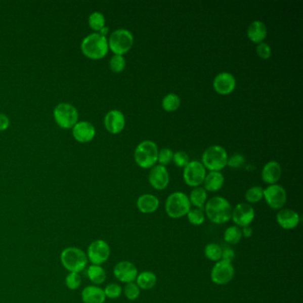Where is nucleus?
I'll list each match as a JSON object with an SVG mask.
<instances>
[{
  "label": "nucleus",
  "instance_id": "obj_30",
  "mask_svg": "<svg viewBox=\"0 0 303 303\" xmlns=\"http://www.w3.org/2000/svg\"><path fill=\"white\" fill-rule=\"evenodd\" d=\"M180 105H181V99L178 95L175 94L165 95L162 101V107L167 112L176 111L179 109Z\"/></svg>",
  "mask_w": 303,
  "mask_h": 303
},
{
  "label": "nucleus",
  "instance_id": "obj_4",
  "mask_svg": "<svg viewBox=\"0 0 303 303\" xmlns=\"http://www.w3.org/2000/svg\"><path fill=\"white\" fill-rule=\"evenodd\" d=\"M165 212L172 219H180L187 215L191 209L190 198L183 192L171 194L165 201Z\"/></svg>",
  "mask_w": 303,
  "mask_h": 303
},
{
  "label": "nucleus",
  "instance_id": "obj_6",
  "mask_svg": "<svg viewBox=\"0 0 303 303\" xmlns=\"http://www.w3.org/2000/svg\"><path fill=\"white\" fill-rule=\"evenodd\" d=\"M158 149L156 143L151 141H144L136 147L135 160L140 167L149 169L155 166L157 162Z\"/></svg>",
  "mask_w": 303,
  "mask_h": 303
},
{
  "label": "nucleus",
  "instance_id": "obj_14",
  "mask_svg": "<svg viewBox=\"0 0 303 303\" xmlns=\"http://www.w3.org/2000/svg\"><path fill=\"white\" fill-rule=\"evenodd\" d=\"M113 274L118 281L128 284L136 281L139 273L134 263L128 261H122L117 263L114 267Z\"/></svg>",
  "mask_w": 303,
  "mask_h": 303
},
{
  "label": "nucleus",
  "instance_id": "obj_41",
  "mask_svg": "<svg viewBox=\"0 0 303 303\" xmlns=\"http://www.w3.org/2000/svg\"><path fill=\"white\" fill-rule=\"evenodd\" d=\"M256 52H257L258 56L262 59H264V60L271 58V54H272L271 47L267 43H264V42L258 44L257 48H256Z\"/></svg>",
  "mask_w": 303,
  "mask_h": 303
},
{
  "label": "nucleus",
  "instance_id": "obj_27",
  "mask_svg": "<svg viewBox=\"0 0 303 303\" xmlns=\"http://www.w3.org/2000/svg\"><path fill=\"white\" fill-rule=\"evenodd\" d=\"M157 276L152 271H143L136 278V285L143 290H151L157 284Z\"/></svg>",
  "mask_w": 303,
  "mask_h": 303
},
{
  "label": "nucleus",
  "instance_id": "obj_42",
  "mask_svg": "<svg viewBox=\"0 0 303 303\" xmlns=\"http://www.w3.org/2000/svg\"><path fill=\"white\" fill-rule=\"evenodd\" d=\"M245 162V158L241 154H234L232 157L228 158V163L227 165L230 167L239 168L244 165Z\"/></svg>",
  "mask_w": 303,
  "mask_h": 303
},
{
  "label": "nucleus",
  "instance_id": "obj_23",
  "mask_svg": "<svg viewBox=\"0 0 303 303\" xmlns=\"http://www.w3.org/2000/svg\"><path fill=\"white\" fill-rule=\"evenodd\" d=\"M267 34H268V30H267L266 25L259 21L252 22L247 29V37L250 40L256 44H259L263 42V40L266 38Z\"/></svg>",
  "mask_w": 303,
  "mask_h": 303
},
{
  "label": "nucleus",
  "instance_id": "obj_13",
  "mask_svg": "<svg viewBox=\"0 0 303 303\" xmlns=\"http://www.w3.org/2000/svg\"><path fill=\"white\" fill-rule=\"evenodd\" d=\"M255 217V212L252 208V206L249 204L241 203L236 205L232 209V214L231 219L233 221L236 226L244 227L250 226L252 221Z\"/></svg>",
  "mask_w": 303,
  "mask_h": 303
},
{
  "label": "nucleus",
  "instance_id": "obj_45",
  "mask_svg": "<svg viewBox=\"0 0 303 303\" xmlns=\"http://www.w3.org/2000/svg\"><path fill=\"white\" fill-rule=\"evenodd\" d=\"M108 32H109V27H106V26H105L103 29H101V31L99 32V34H101L103 37H106Z\"/></svg>",
  "mask_w": 303,
  "mask_h": 303
},
{
  "label": "nucleus",
  "instance_id": "obj_40",
  "mask_svg": "<svg viewBox=\"0 0 303 303\" xmlns=\"http://www.w3.org/2000/svg\"><path fill=\"white\" fill-rule=\"evenodd\" d=\"M221 247H222V259L221 261L232 263L236 258V253L232 247L230 245H223Z\"/></svg>",
  "mask_w": 303,
  "mask_h": 303
},
{
  "label": "nucleus",
  "instance_id": "obj_28",
  "mask_svg": "<svg viewBox=\"0 0 303 303\" xmlns=\"http://www.w3.org/2000/svg\"><path fill=\"white\" fill-rule=\"evenodd\" d=\"M242 230L238 226H230L225 230L224 233V240L228 245H237L241 241Z\"/></svg>",
  "mask_w": 303,
  "mask_h": 303
},
{
  "label": "nucleus",
  "instance_id": "obj_44",
  "mask_svg": "<svg viewBox=\"0 0 303 303\" xmlns=\"http://www.w3.org/2000/svg\"><path fill=\"white\" fill-rule=\"evenodd\" d=\"M242 230V236L245 238H251L252 236V229L250 226L244 227Z\"/></svg>",
  "mask_w": 303,
  "mask_h": 303
},
{
  "label": "nucleus",
  "instance_id": "obj_19",
  "mask_svg": "<svg viewBox=\"0 0 303 303\" xmlns=\"http://www.w3.org/2000/svg\"><path fill=\"white\" fill-rule=\"evenodd\" d=\"M299 215L292 209H282L277 214L278 225L284 230H290L295 229L299 225Z\"/></svg>",
  "mask_w": 303,
  "mask_h": 303
},
{
  "label": "nucleus",
  "instance_id": "obj_33",
  "mask_svg": "<svg viewBox=\"0 0 303 303\" xmlns=\"http://www.w3.org/2000/svg\"><path fill=\"white\" fill-rule=\"evenodd\" d=\"M187 217L194 226H200L205 222V213L201 209H190V212L187 213Z\"/></svg>",
  "mask_w": 303,
  "mask_h": 303
},
{
  "label": "nucleus",
  "instance_id": "obj_15",
  "mask_svg": "<svg viewBox=\"0 0 303 303\" xmlns=\"http://www.w3.org/2000/svg\"><path fill=\"white\" fill-rule=\"evenodd\" d=\"M149 182L155 190H164L170 182V176L167 169L160 164L153 166L150 169L149 174Z\"/></svg>",
  "mask_w": 303,
  "mask_h": 303
},
{
  "label": "nucleus",
  "instance_id": "obj_11",
  "mask_svg": "<svg viewBox=\"0 0 303 303\" xmlns=\"http://www.w3.org/2000/svg\"><path fill=\"white\" fill-rule=\"evenodd\" d=\"M263 197L268 205L274 210H280L287 200L286 191L283 187L273 184L263 190Z\"/></svg>",
  "mask_w": 303,
  "mask_h": 303
},
{
  "label": "nucleus",
  "instance_id": "obj_26",
  "mask_svg": "<svg viewBox=\"0 0 303 303\" xmlns=\"http://www.w3.org/2000/svg\"><path fill=\"white\" fill-rule=\"evenodd\" d=\"M190 202L196 208L204 210L207 202V192L202 187H197L190 192Z\"/></svg>",
  "mask_w": 303,
  "mask_h": 303
},
{
  "label": "nucleus",
  "instance_id": "obj_12",
  "mask_svg": "<svg viewBox=\"0 0 303 303\" xmlns=\"http://www.w3.org/2000/svg\"><path fill=\"white\" fill-rule=\"evenodd\" d=\"M235 269L232 263L220 261L212 267L211 279L215 285H224L229 284L234 278Z\"/></svg>",
  "mask_w": 303,
  "mask_h": 303
},
{
  "label": "nucleus",
  "instance_id": "obj_36",
  "mask_svg": "<svg viewBox=\"0 0 303 303\" xmlns=\"http://www.w3.org/2000/svg\"><path fill=\"white\" fill-rule=\"evenodd\" d=\"M124 294L129 300H136V299L139 298L140 292H141V289L139 288V286L136 285V283L132 282V283H128L125 285L124 287Z\"/></svg>",
  "mask_w": 303,
  "mask_h": 303
},
{
  "label": "nucleus",
  "instance_id": "obj_29",
  "mask_svg": "<svg viewBox=\"0 0 303 303\" xmlns=\"http://www.w3.org/2000/svg\"><path fill=\"white\" fill-rule=\"evenodd\" d=\"M105 17L101 12L92 13L88 18V24L93 30L99 33L105 27Z\"/></svg>",
  "mask_w": 303,
  "mask_h": 303
},
{
  "label": "nucleus",
  "instance_id": "obj_35",
  "mask_svg": "<svg viewBox=\"0 0 303 303\" xmlns=\"http://www.w3.org/2000/svg\"><path fill=\"white\" fill-rule=\"evenodd\" d=\"M125 59L123 55H115L111 57L110 61V70L115 73H120L125 68Z\"/></svg>",
  "mask_w": 303,
  "mask_h": 303
},
{
  "label": "nucleus",
  "instance_id": "obj_43",
  "mask_svg": "<svg viewBox=\"0 0 303 303\" xmlns=\"http://www.w3.org/2000/svg\"><path fill=\"white\" fill-rule=\"evenodd\" d=\"M10 125V120L7 115L0 113V132L6 131Z\"/></svg>",
  "mask_w": 303,
  "mask_h": 303
},
{
  "label": "nucleus",
  "instance_id": "obj_17",
  "mask_svg": "<svg viewBox=\"0 0 303 303\" xmlns=\"http://www.w3.org/2000/svg\"><path fill=\"white\" fill-rule=\"evenodd\" d=\"M236 78L229 72L218 74L213 80V88L219 95H230L236 88Z\"/></svg>",
  "mask_w": 303,
  "mask_h": 303
},
{
  "label": "nucleus",
  "instance_id": "obj_21",
  "mask_svg": "<svg viewBox=\"0 0 303 303\" xmlns=\"http://www.w3.org/2000/svg\"><path fill=\"white\" fill-rule=\"evenodd\" d=\"M106 299L103 289L98 285H88L81 292V299L84 303H104Z\"/></svg>",
  "mask_w": 303,
  "mask_h": 303
},
{
  "label": "nucleus",
  "instance_id": "obj_38",
  "mask_svg": "<svg viewBox=\"0 0 303 303\" xmlns=\"http://www.w3.org/2000/svg\"><path fill=\"white\" fill-rule=\"evenodd\" d=\"M172 156H174V152L172 150L167 149V148H164L163 150H161L160 151H158V156H157V162L159 163L160 165L165 166L167 164H170L172 161Z\"/></svg>",
  "mask_w": 303,
  "mask_h": 303
},
{
  "label": "nucleus",
  "instance_id": "obj_9",
  "mask_svg": "<svg viewBox=\"0 0 303 303\" xmlns=\"http://www.w3.org/2000/svg\"><path fill=\"white\" fill-rule=\"evenodd\" d=\"M88 262L93 265H102L106 263L110 256V247L109 244L103 239H96L88 245L86 251Z\"/></svg>",
  "mask_w": 303,
  "mask_h": 303
},
{
  "label": "nucleus",
  "instance_id": "obj_20",
  "mask_svg": "<svg viewBox=\"0 0 303 303\" xmlns=\"http://www.w3.org/2000/svg\"><path fill=\"white\" fill-rule=\"evenodd\" d=\"M282 176L281 165L277 161H271L265 164L262 172V178L264 183L273 185L278 183Z\"/></svg>",
  "mask_w": 303,
  "mask_h": 303
},
{
  "label": "nucleus",
  "instance_id": "obj_1",
  "mask_svg": "<svg viewBox=\"0 0 303 303\" xmlns=\"http://www.w3.org/2000/svg\"><path fill=\"white\" fill-rule=\"evenodd\" d=\"M204 210L209 221L214 224H224L231 220L232 206L224 197H212L206 202Z\"/></svg>",
  "mask_w": 303,
  "mask_h": 303
},
{
  "label": "nucleus",
  "instance_id": "obj_34",
  "mask_svg": "<svg viewBox=\"0 0 303 303\" xmlns=\"http://www.w3.org/2000/svg\"><path fill=\"white\" fill-rule=\"evenodd\" d=\"M81 284H82V278L79 273L69 272V274L66 276L65 285L68 289L75 291L80 287Z\"/></svg>",
  "mask_w": 303,
  "mask_h": 303
},
{
  "label": "nucleus",
  "instance_id": "obj_24",
  "mask_svg": "<svg viewBox=\"0 0 303 303\" xmlns=\"http://www.w3.org/2000/svg\"><path fill=\"white\" fill-rule=\"evenodd\" d=\"M204 186L206 191L216 192L223 188L224 184V176L221 172H210L205 176Z\"/></svg>",
  "mask_w": 303,
  "mask_h": 303
},
{
  "label": "nucleus",
  "instance_id": "obj_22",
  "mask_svg": "<svg viewBox=\"0 0 303 303\" xmlns=\"http://www.w3.org/2000/svg\"><path fill=\"white\" fill-rule=\"evenodd\" d=\"M136 206L140 212L143 213H153L159 207V200L152 194H144L137 199Z\"/></svg>",
  "mask_w": 303,
  "mask_h": 303
},
{
  "label": "nucleus",
  "instance_id": "obj_3",
  "mask_svg": "<svg viewBox=\"0 0 303 303\" xmlns=\"http://www.w3.org/2000/svg\"><path fill=\"white\" fill-rule=\"evenodd\" d=\"M81 51L91 60L104 58L109 51L108 39L99 33H92L82 41Z\"/></svg>",
  "mask_w": 303,
  "mask_h": 303
},
{
  "label": "nucleus",
  "instance_id": "obj_16",
  "mask_svg": "<svg viewBox=\"0 0 303 303\" xmlns=\"http://www.w3.org/2000/svg\"><path fill=\"white\" fill-rule=\"evenodd\" d=\"M104 125L107 131L117 135L124 130L125 126V117L120 110H112L109 111L104 117Z\"/></svg>",
  "mask_w": 303,
  "mask_h": 303
},
{
  "label": "nucleus",
  "instance_id": "obj_10",
  "mask_svg": "<svg viewBox=\"0 0 303 303\" xmlns=\"http://www.w3.org/2000/svg\"><path fill=\"white\" fill-rule=\"evenodd\" d=\"M206 169L199 161H190L184 167L183 178L187 185L190 187L200 186L205 181Z\"/></svg>",
  "mask_w": 303,
  "mask_h": 303
},
{
  "label": "nucleus",
  "instance_id": "obj_39",
  "mask_svg": "<svg viewBox=\"0 0 303 303\" xmlns=\"http://www.w3.org/2000/svg\"><path fill=\"white\" fill-rule=\"evenodd\" d=\"M172 162L179 167H185L190 162V157L189 155L184 151H177L176 153H174Z\"/></svg>",
  "mask_w": 303,
  "mask_h": 303
},
{
  "label": "nucleus",
  "instance_id": "obj_8",
  "mask_svg": "<svg viewBox=\"0 0 303 303\" xmlns=\"http://www.w3.org/2000/svg\"><path fill=\"white\" fill-rule=\"evenodd\" d=\"M54 117L60 127L70 129L73 127L78 121V111L72 104L59 103L54 110Z\"/></svg>",
  "mask_w": 303,
  "mask_h": 303
},
{
  "label": "nucleus",
  "instance_id": "obj_31",
  "mask_svg": "<svg viewBox=\"0 0 303 303\" xmlns=\"http://www.w3.org/2000/svg\"><path fill=\"white\" fill-rule=\"evenodd\" d=\"M205 255L212 262H220L222 259V247L216 243H209L205 246Z\"/></svg>",
  "mask_w": 303,
  "mask_h": 303
},
{
  "label": "nucleus",
  "instance_id": "obj_7",
  "mask_svg": "<svg viewBox=\"0 0 303 303\" xmlns=\"http://www.w3.org/2000/svg\"><path fill=\"white\" fill-rule=\"evenodd\" d=\"M108 44L115 55H123L133 48L134 36L127 29H118L111 33Z\"/></svg>",
  "mask_w": 303,
  "mask_h": 303
},
{
  "label": "nucleus",
  "instance_id": "obj_32",
  "mask_svg": "<svg viewBox=\"0 0 303 303\" xmlns=\"http://www.w3.org/2000/svg\"><path fill=\"white\" fill-rule=\"evenodd\" d=\"M245 199L250 204H256L263 198V189L262 187L254 186L250 188L245 195Z\"/></svg>",
  "mask_w": 303,
  "mask_h": 303
},
{
  "label": "nucleus",
  "instance_id": "obj_5",
  "mask_svg": "<svg viewBox=\"0 0 303 303\" xmlns=\"http://www.w3.org/2000/svg\"><path fill=\"white\" fill-rule=\"evenodd\" d=\"M228 158V153L223 147L213 145L207 148L203 153L202 164L211 172H220L226 166Z\"/></svg>",
  "mask_w": 303,
  "mask_h": 303
},
{
  "label": "nucleus",
  "instance_id": "obj_25",
  "mask_svg": "<svg viewBox=\"0 0 303 303\" xmlns=\"http://www.w3.org/2000/svg\"><path fill=\"white\" fill-rule=\"evenodd\" d=\"M88 279L95 285H103L106 281V271L100 265H90L86 270Z\"/></svg>",
  "mask_w": 303,
  "mask_h": 303
},
{
  "label": "nucleus",
  "instance_id": "obj_37",
  "mask_svg": "<svg viewBox=\"0 0 303 303\" xmlns=\"http://www.w3.org/2000/svg\"><path fill=\"white\" fill-rule=\"evenodd\" d=\"M103 291H104L106 298L115 299L120 297L123 292V289L118 284L111 283V284L106 285V287L103 289Z\"/></svg>",
  "mask_w": 303,
  "mask_h": 303
},
{
  "label": "nucleus",
  "instance_id": "obj_2",
  "mask_svg": "<svg viewBox=\"0 0 303 303\" xmlns=\"http://www.w3.org/2000/svg\"><path fill=\"white\" fill-rule=\"evenodd\" d=\"M62 267L69 272L80 273L88 264V256L84 251L76 246H69L62 250L60 255Z\"/></svg>",
  "mask_w": 303,
  "mask_h": 303
},
{
  "label": "nucleus",
  "instance_id": "obj_18",
  "mask_svg": "<svg viewBox=\"0 0 303 303\" xmlns=\"http://www.w3.org/2000/svg\"><path fill=\"white\" fill-rule=\"evenodd\" d=\"M95 127L94 124L88 121H80L72 127V135L74 139L78 143H86L91 142L95 138Z\"/></svg>",
  "mask_w": 303,
  "mask_h": 303
}]
</instances>
